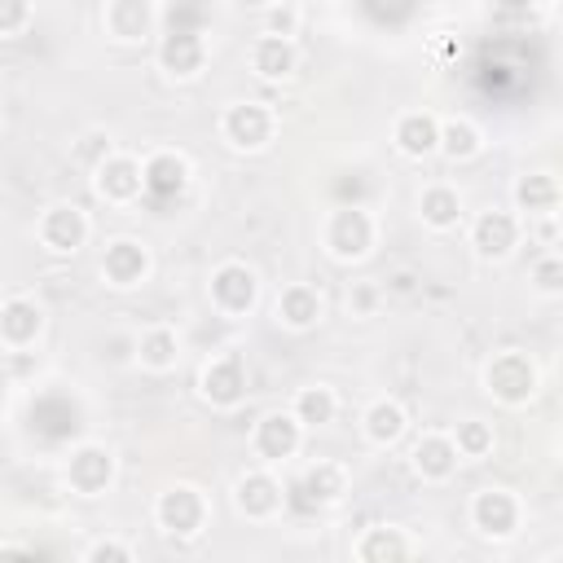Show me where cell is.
<instances>
[{"mask_svg": "<svg viewBox=\"0 0 563 563\" xmlns=\"http://www.w3.org/2000/svg\"><path fill=\"white\" fill-rule=\"evenodd\" d=\"M537 387H541V374H537V361L528 352L506 347V352H493L484 361V391L493 400L519 409V405H528L537 396Z\"/></svg>", "mask_w": 563, "mask_h": 563, "instance_id": "obj_1", "label": "cell"}, {"mask_svg": "<svg viewBox=\"0 0 563 563\" xmlns=\"http://www.w3.org/2000/svg\"><path fill=\"white\" fill-rule=\"evenodd\" d=\"M374 238H378V224H374V216H369L361 202H343V207H334L330 220H325V233H321L325 251H330L339 264H356V260H365V255L374 251Z\"/></svg>", "mask_w": 563, "mask_h": 563, "instance_id": "obj_2", "label": "cell"}, {"mask_svg": "<svg viewBox=\"0 0 563 563\" xmlns=\"http://www.w3.org/2000/svg\"><path fill=\"white\" fill-rule=\"evenodd\" d=\"M207 295H211L216 312H224V317H246V312L255 308V299H260V277H255L251 264H242V260H224V264L211 268Z\"/></svg>", "mask_w": 563, "mask_h": 563, "instance_id": "obj_3", "label": "cell"}, {"mask_svg": "<svg viewBox=\"0 0 563 563\" xmlns=\"http://www.w3.org/2000/svg\"><path fill=\"white\" fill-rule=\"evenodd\" d=\"M198 391H202V400L211 409H238L242 396H246V361H242V352H233V347L216 352L198 374Z\"/></svg>", "mask_w": 563, "mask_h": 563, "instance_id": "obj_4", "label": "cell"}, {"mask_svg": "<svg viewBox=\"0 0 563 563\" xmlns=\"http://www.w3.org/2000/svg\"><path fill=\"white\" fill-rule=\"evenodd\" d=\"M277 132V114L264 106V101H233L224 114H220V136L233 145V150H264Z\"/></svg>", "mask_w": 563, "mask_h": 563, "instance_id": "obj_5", "label": "cell"}, {"mask_svg": "<svg viewBox=\"0 0 563 563\" xmlns=\"http://www.w3.org/2000/svg\"><path fill=\"white\" fill-rule=\"evenodd\" d=\"M154 519H158V528L167 537H194L207 523V497L194 484H172L167 493H158Z\"/></svg>", "mask_w": 563, "mask_h": 563, "instance_id": "obj_6", "label": "cell"}, {"mask_svg": "<svg viewBox=\"0 0 563 563\" xmlns=\"http://www.w3.org/2000/svg\"><path fill=\"white\" fill-rule=\"evenodd\" d=\"M92 189L114 202V207H128L145 194V163H136L132 154H110L92 167Z\"/></svg>", "mask_w": 563, "mask_h": 563, "instance_id": "obj_7", "label": "cell"}, {"mask_svg": "<svg viewBox=\"0 0 563 563\" xmlns=\"http://www.w3.org/2000/svg\"><path fill=\"white\" fill-rule=\"evenodd\" d=\"M66 484L79 497H101L114 484V453L106 444H75L66 453Z\"/></svg>", "mask_w": 563, "mask_h": 563, "instance_id": "obj_8", "label": "cell"}, {"mask_svg": "<svg viewBox=\"0 0 563 563\" xmlns=\"http://www.w3.org/2000/svg\"><path fill=\"white\" fill-rule=\"evenodd\" d=\"M101 277L114 290H132L150 277V246L136 238H110L101 251Z\"/></svg>", "mask_w": 563, "mask_h": 563, "instance_id": "obj_9", "label": "cell"}, {"mask_svg": "<svg viewBox=\"0 0 563 563\" xmlns=\"http://www.w3.org/2000/svg\"><path fill=\"white\" fill-rule=\"evenodd\" d=\"M40 242L53 251V255H75L84 242H88V216L75 207V202H53L40 224H35Z\"/></svg>", "mask_w": 563, "mask_h": 563, "instance_id": "obj_10", "label": "cell"}, {"mask_svg": "<svg viewBox=\"0 0 563 563\" xmlns=\"http://www.w3.org/2000/svg\"><path fill=\"white\" fill-rule=\"evenodd\" d=\"M158 66H163L167 79H194L207 66V40H202V31L167 26V35L158 40Z\"/></svg>", "mask_w": 563, "mask_h": 563, "instance_id": "obj_11", "label": "cell"}, {"mask_svg": "<svg viewBox=\"0 0 563 563\" xmlns=\"http://www.w3.org/2000/svg\"><path fill=\"white\" fill-rule=\"evenodd\" d=\"M471 523L484 537H493V541L515 537V528H519V501H515V493L510 488H479L471 497Z\"/></svg>", "mask_w": 563, "mask_h": 563, "instance_id": "obj_12", "label": "cell"}, {"mask_svg": "<svg viewBox=\"0 0 563 563\" xmlns=\"http://www.w3.org/2000/svg\"><path fill=\"white\" fill-rule=\"evenodd\" d=\"M299 444H303V422L295 418V409H277L255 422V453L264 462H286L299 453Z\"/></svg>", "mask_w": 563, "mask_h": 563, "instance_id": "obj_13", "label": "cell"}, {"mask_svg": "<svg viewBox=\"0 0 563 563\" xmlns=\"http://www.w3.org/2000/svg\"><path fill=\"white\" fill-rule=\"evenodd\" d=\"M343 488H347V475H343V466H339V462H312V466L295 479L290 501H295L299 510H321V506L339 501V497H343Z\"/></svg>", "mask_w": 563, "mask_h": 563, "instance_id": "obj_14", "label": "cell"}, {"mask_svg": "<svg viewBox=\"0 0 563 563\" xmlns=\"http://www.w3.org/2000/svg\"><path fill=\"white\" fill-rule=\"evenodd\" d=\"M471 246L479 260H506L519 246V220L510 211H479L471 224Z\"/></svg>", "mask_w": 563, "mask_h": 563, "instance_id": "obj_15", "label": "cell"}, {"mask_svg": "<svg viewBox=\"0 0 563 563\" xmlns=\"http://www.w3.org/2000/svg\"><path fill=\"white\" fill-rule=\"evenodd\" d=\"M158 26V4L154 0H106V31L119 44H141Z\"/></svg>", "mask_w": 563, "mask_h": 563, "instance_id": "obj_16", "label": "cell"}, {"mask_svg": "<svg viewBox=\"0 0 563 563\" xmlns=\"http://www.w3.org/2000/svg\"><path fill=\"white\" fill-rule=\"evenodd\" d=\"M31 427H35L44 440H70V435H79L84 413H79V405H75L66 391H44V396L31 405Z\"/></svg>", "mask_w": 563, "mask_h": 563, "instance_id": "obj_17", "label": "cell"}, {"mask_svg": "<svg viewBox=\"0 0 563 563\" xmlns=\"http://www.w3.org/2000/svg\"><path fill=\"white\" fill-rule=\"evenodd\" d=\"M189 185V158L176 154V150H154L145 158V198L154 202H172L180 198Z\"/></svg>", "mask_w": 563, "mask_h": 563, "instance_id": "obj_18", "label": "cell"}, {"mask_svg": "<svg viewBox=\"0 0 563 563\" xmlns=\"http://www.w3.org/2000/svg\"><path fill=\"white\" fill-rule=\"evenodd\" d=\"M44 330V308L31 295H9L0 308V339L9 352H22L26 343H35Z\"/></svg>", "mask_w": 563, "mask_h": 563, "instance_id": "obj_19", "label": "cell"}, {"mask_svg": "<svg viewBox=\"0 0 563 563\" xmlns=\"http://www.w3.org/2000/svg\"><path fill=\"white\" fill-rule=\"evenodd\" d=\"M391 141L405 158H427L440 154V119L431 110H405L391 128Z\"/></svg>", "mask_w": 563, "mask_h": 563, "instance_id": "obj_20", "label": "cell"}, {"mask_svg": "<svg viewBox=\"0 0 563 563\" xmlns=\"http://www.w3.org/2000/svg\"><path fill=\"white\" fill-rule=\"evenodd\" d=\"M457 462H462V453L453 444V431H427V435H418V444H413V471L422 479L440 484V479H449L457 471Z\"/></svg>", "mask_w": 563, "mask_h": 563, "instance_id": "obj_21", "label": "cell"}, {"mask_svg": "<svg viewBox=\"0 0 563 563\" xmlns=\"http://www.w3.org/2000/svg\"><path fill=\"white\" fill-rule=\"evenodd\" d=\"M233 501H238V510H242L246 519H268V515H277V506H282V484H277L268 471H246V475H238V484H233Z\"/></svg>", "mask_w": 563, "mask_h": 563, "instance_id": "obj_22", "label": "cell"}, {"mask_svg": "<svg viewBox=\"0 0 563 563\" xmlns=\"http://www.w3.org/2000/svg\"><path fill=\"white\" fill-rule=\"evenodd\" d=\"M295 66H299V48H295L290 35H268V31H264V35L251 44V70H255L260 79H290Z\"/></svg>", "mask_w": 563, "mask_h": 563, "instance_id": "obj_23", "label": "cell"}, {"mask_svg": "<svg viewBox=\"0 0 563 563\" xmlns=\"http://www.w3.org/2000/svg\"><path fill=\"white\" fill-rule=\"evenodd\" d=\"M321 312H325V303H321V290L317 286H308V282L282 286V295H277V321L286 330H312L321 321Z\"/></svg>", "mask_w": 563, "mask_h": 563, "instance_id": "obj_24", "label": "cell"}, {"mask_svg": "<svg viewBox=\"0 0 563 563\" xmlns=\"http://www.w3.org/2000/svg\"><path fill=\"white\" fill-rule=\"evenodd\" d=\"M563 207V185L550 172H528L515 180V211L523 216H554Z\"/></svg>", "mask_w": 563, "mask_h": 563, "instance_id": "obj_25", "label": "cell"}, {"mask_svg": "<svg viewBox=\"0 0 563 563\" xmlns=\"http://www.w3.org/2000/svg\"><path fill=\"white\" fill-rule=\"evenodd\" d=\"M136 361H141L150 374L176 369V361H180V339H176V330H172V325H150V330H141V334H136Z\"/></svg>", "mask_w": 563, "mask_h": 563, "instance_id": "obj_26", "label": "cell"}, {"mask_svg": "<svg viewBox=\"0 0 563 563\" xmlns=\"http://www.w3.org/2000/svg\"><path fill=\"white\" fill-rule=\"evenodd\" d=\"M418 216H422V224L435 229V233L457 229V224H462V198H457V189H449V185H427V189L418 194Z\"/></svg>", "mask_w": 563, "mask_h": 563, "instance_id": "obj_27", "label": "cell"}, {"mask_svg": "<svg viewBox=\"0 0 563 563\" xmlns=\"http://www.w3.org/2000/svg\"><path fill=\"white\" fill-rule=\"evenodd\" d=\"M405 427H409V418H405V409L396 405V400H374L369 409H365V418H361V431H365V440L369 444H378V449H391L400 435H405Z\"/></svg>", "mask_w": 563, "mask_h": 563, "instance_id": "obj_28", "label": "cell"}, {"mask_svg": "<svg viewBox=\"0 0 563 563\" xmlns=\"http://www.w3.org/2000/svg\"><path fill=\"white\" fill-rule=\"evenodd\" d=\"M352 554L361 559V563H387V559H409L413 554V541L400 532V528H391V523H378V528H369L356 545H352Z\"/></svg>", "mask_w": 563, "mask_h": 563, "instance_id": "obj_29", "label": "cell"}, {"mask_svg": "<svg viewBox=\"0 0 563 563\" xmlns=\"http://www.w3.org/2000/svg\"><path fill=\"white\" fill-rule=\"evenodd\" d=\"M484 150V132L471 123V119H444L440 123V154L453 158V163H466Z\"/></svg>", "mask_w": 563, "mask_h": 563, "instance_id": "obj_30", "label": "cell"}, {"mask_svg": "<svg viewBox=\"0 0 563 563\" xmlns=\"http://www.w3.org/2000/svg\"><path fill=\"white\" fill-rule=\"evenodd\" d=\"M290 409H295V418H299L303 427H325V422H334V413H339V396H334L330 387L312 383V387H299V391H295Z\"/></svg>", "mask_w": 563, "mask_h": 563, "instance_id": "obj_31", "label": "cell"}, {"mask_svg": "<svg viewBox=\"0 0 563 563\" xmlns=\"http://www.w3.org/2000/svg\"><path fill=\"white\" fill-rule=\"evenodd\" d=\"M453 444H457L462 462H479V457L493 453V427H488L484 418H462V422L453 427Z\"/></svg>", "mask_w": 563, "mask_h": 563, "instance_id": "obj_32", "label": "cell"}, {"mask_svg": "<svg viewBox=\"0 0 563 563\" xmlns=\"http://www.w3.org/2000/svg\"><path fill=\"white\" fill-rule=\"evenodd\" d=\"M528 282L541 290V295H563V255H541L528 273Z\"/></svg>", "mask_w": 563, "mask_h": 563, "instance_id": "obj_33", "label": "cell"}, {"mask_svg": "<svg viewBox=\"0 0 563 563\" xmlns=\"http://www.w3.org/2000/svg\"><path fill=\"white\" fill-rule=\"evenodd\" d=\"M84 559H88V563H128V559H136V550H132L128 541L106 537V541H92V545L84 550Z\"/></svg>", "mask_w": 563, "mask_h": 563, "instance_id": "obj_34", "label": "cell"}, {"mask_svg": "<svg viewBox=\"0 0 563 563\" xmlns=\"http://www.w3.org/2000/svg\"><path fill=\"white\" fill-rule=\"evenodd\" d=\"M31 22V0H0V35L13 40Z\"/></svg>", "mask_w": 563, "mask_h": 563, "instance_id": "obj_35", "label": "cell"}, {"mask_svg": "<svg viewBox=\"0 0 563 563\" xmlns=\"http://www.w3.org/2000/svg\"><path fill=\"white\" fill-rule=\"evenodd\" d=\"M202 22H207L202 0H176V4H172L167 26H180V31H202Z\"/></svg>", "mask_w": 563, "mask_h": 563, "instance_id": "obj_36", "label": "cell"}, {"mask_svg": "<svg viewBox=\"0 0 563 563\" xmlns=\"http://www.w3.org/2000/svg\"><path fill=\"white\" fill-rule=\"evenodd\" d=\"M295 26H299L295 4H290V0H277V4L268 9V35H295Z\"/></svg>", "mask_w": 563, "mask_h": 563, "instance_id": "obj_37", "label": "cell"}, {"mask_svg": "<svg viewBox=\"0 0 563 563\" xmlns=\"http://www.w3.org/2000/svg\"><path fill=\"white\" fill-rule=\"evenodd\" d=\"M374 303H378V290H374L369 282H356V286L347 290V308H352L356 317H369V312H374Z\"/></svg>", "mask_w": 563, "mask_h": 563, "instance_id": "obj_38", "label": "cell"}, {"mask_svg": "<svg viewBox=\"0 0 563 563\" xmlns=\"http://www.w3.org/2000/svg\"><path fill=\"white\" fill-rule=\"evenodd\" d=\"M79 154H84V158H92V167H97L101 158H110V136H101V132H92V136H84V145H79Z\"/></svg>", "mask_w": 563, "mask_h": 563, "instance_id": "obj_39", "label": "cell"}, {"mask_svg": "<svg viewBox=\"0 0 563 563\" xmlns=\"http://www.w3.org/2000/svg\"><path fill=\"white\" fill-rule=\"evenodd\" d=\"M497 9H506V13H528L532 0H497Z\"/></svg>", "mask_w": 563, "mask_h": 563, "instance_id": "obj_40", "label": "cell"}, {"mask_svg": "<svg viewBox=\"0 0 563 563\" xmlns=\"http://www.w3.org/2000/svg\"><path fill=\"white\" fill-rule=\"evenodd\" d=\"M273 4H277V0H273Z\"/></svg>", "mask_w": 563, "mask_h": 563, "instance_id": "obj_41", "label": "cell"}]
</instances>
